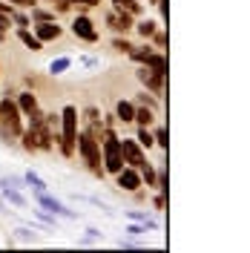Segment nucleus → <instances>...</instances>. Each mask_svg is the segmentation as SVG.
Masks as SVG:
<instances>
[{
	"label": "nucleus",
	"mask_w": 250,
	"mask_h": 253,
	"mask_svg": "<svg viewBox=\"0 0 250 253\" xmlns=\"http://www.w3.org/2000/svg\"><path fill=\"white\" fill-rule=\"evenodd\" d=\"M75 138H78V107L66 104L61 110V153L66 158L75 156Z\"/></svg>",
	"instance_id": "f257e3e1"
},
{
	"label": "nucleus",
	"mask_w": 250,
	"mask_h": 253,
	"mask_svg": "<svg viewBox=\"0 0 250 253\" xmlns=\"http://www.w3.org/2000/svg\"><path fill=\"white\" fill-rule=\"evenodd\" d=\"M75 150L83 156L86 167H89L95 175H104V164H101V144L95 141L86 129H81V132H78V138H75Z\"/></svg>",
	"instance_id": "f03ea898"
},
{
	"label": "nucleus",
	"mask_w": 250,
	"mask_h": 253,
	"mask_svg": "<svg viewBox=\"0 0 250 253\" xmlns=\"http://www.w3.org/2000/svg\"><path fill=\"white\" fill-rule=\"evenodd\" d=\"M20 118H23V112L17 107V101L0 98V121L9 129V135H20Z\"/></svg>",
	"instance_id": "7ed1b4c3"
},
{
	"label": "nucleus",
	"mask_w": 250,
	"mask_h": 253,
	"mask_svg": "<svg viewBox=\"0 0 250 253\" xmlns=\"http://www.w3.org/2000/svg\"><path fill=\"white\" fill-rule=\"evenodd\" d=\"M35 202L41 207H46L49 213H55V216H61V219H81V213L78 210H69V207L63 205V202H58L55 196H49V190H43V193H35Z\"/></svg>",
	"instance_id": "20e7f679"
},
{
	"label": "nucleus",
	"mask_w": 250,
	"mask_h": 253,
	"mask_svg": "<svg viewBox=\"0 0 250 253\" xmlns=\"http://www.w3.org/2000/svg\"><path fill=\"white\" fill-rule=\"evenodd\" d=\"M17 107H20V112L29 118V124H41L43 121V112H41V104H38V95L35 92H17Z\"/></svg>",
	"instance_id": "39448f33"
},
{
	"label": "nucleus",
	"mask_w": 250,
	"mask_h": 253,
	"mask_svg": "<svg viewBox=\"0 0 250 253\" xmlns=\"http://www.w3.org/2000/svg\"><path fill=\"white\" fill-rule=\"evenodd\" d=\"M121 156H124L126 167H135V170H138L141 164L147 161V156H144V147H141L135 138H121Z\"/></svg>",
	"instance_id": "423d86ee"
},
{
	"label": "nucleus",
	"mask_w": 250,
	"mask_h": 253,
	"mask_svg": "<svg viewBox=\"0 0 250 253\" xmlns=\"http://www.w3.org/2000/svg\"><path fill=\"white\" fill-rule=\"evenodd\" d=\"M135 78H138L141 84L150 89V92H156L158 98H164V75H156L150 66H144V63H141L138 72H135Z\"/></svg>",
	"instance_id": "0eeeda50"
},
{
	"label": "nucleus",
	"mask_w": 250,
	"mask_h": 253,
	"mask_svg": "<svg viewBox=\"0 0 250 253\" xmlns=\"http://www.w3.org/2000/svg\"><path fill=\"white\" fill-rule=\"evenodd\" d=\"M72 35L81 38V41H86V43H95L98 41V29H95V23L86 15H78L72 20Z\"/></svg>",
	"instance_id": "6e6552de"
},
{
	"label": "nucleus",
	"mask_w": 250,
	"mask_h": 253,
	"mask_svg": "<svg viewBox=\"0 0 250 253\" xmlns=\"http://www.w3.org/2000/svg\"><path fill=\"white\" fill-rule=\"evenodd\" d=\"M115 184H118L121 190H126V193H135L144 181H141V173L135 170V167H121V170L115 173Z\"/></svg>",
	"instance_id": "1a4fd4ad"
},
{
	"label": "nucleus",
	"mask_w": 250,
	"mask_h": 253,
	"mask_svg": "<svg viewBox=\"0 0 250 253\" xmlns=\"http://www.w3.org/2000/svg\"><path fill=\"white\" fill-rule=\"evenodd\" d=\"M63 35V29L55 23V20H43V23H35V38L41 41V43H46V41H58Z\"/></svg>",
	"instance_id": "9d476101"
},
{
	"label": "nucleus",
	"mask_w": 250,
	"mask_h": 253,
	"mask_svg": "<svg viewBox=\"0 0 250 253\" xmlns=\"http://www.w3.org/2000/svg\"><path fill=\"white\" fill-rule=\"evenodd\" d=\"M0 196H3V202H6V205H12V207H29V199L23 196V190L9 187L3 178H0Z\"/></svg>",
	"instance_id": "9b49d317"
},
{
	"label": "nucleus",
	"mask_w": 250,
	"mask_h": 253,
	"mask_svg": "<svg viewBox=\"0 0 250 253\" xmlns=\"http://www.w3.org/2000/svg\"><path fill=\"white\" fill-rule=\"evenodd\" d=\"M107 23H110L115 32H129L132 29V15H126V12H118V9H112L110 15H107Z\"/></svg>",
	"instance_id": "f8f14e48"
},
{
	"label": "nucleus",
	"mask_w": 250,
	"mask_h": 253,
	"mask_svg": "<svg viewBox=\"0 0 250 253\" xmlns=\"http://www.w3.org/2000/svg\"><path fill=\"white\" fill-rule=\"evenodd\" d=\"M115 118H118L121 124H132V118H135V104L121 98V101L115 104Z\"/></svg>",
	"instance_id": "ddd939ff"
},
{
	"label": "nucleus",
	"mask_w": 250,
	"mask_h": 253,
	"mask_svg": "<svg viewBox=\"0 0 250 253\" xmlns=\"http://www.w3.org/2000/svg\"><path fill=\"white\" fill-rule=\"evenodd\" d=\"M144 66H150L156 75H164V78H167V61H164V55H161V52H150V55H147V61H144Z\"/></svg>",
	"instance_id": "4468645a"
},
{
	"label": "nucleus",
	"mask_w": 250,
	"mask_h": 253,
	"mask_svg": "<svg viewBox=\"0 0 250 253\" xmlns=\"http://www.w3.org/2000/svg\"><path fill=\"white\" fill-rule=\"evenodd\" d=\"M17 38H20V43L26 49H32V52H41L43 49V43L35 38V32H29V29H17Z\"/></svg>",
	"instance_id": "2eb2a0df"
},
{
	"label": "nucleus",
	"mask_w": 250,
	"mask_h": 253,
	"mask_svg": "<svg viewBox=\"0 0 250 253\" xmlns=\"http://www.w3.org/2000/svg\"><path fill=\"white\" fill-rule=\"evenodd\" d=\"M132 121H138V126H153V121H156V110H150V107H135V118Z\"/></svg>",
	"instance_id": "dca6fc26"
},
{
	"label": "nucleus",
	"mask_w": 250,
	"mask_h": 253,
	"mask_svg": "<svg viewBox=\"0 0 250 253\" xmlns=\"http://www.w3.org/2000/svg\"><path fill=\"white\" fill-rule=\"evenodd\" d=\"M112 9H118V12H126V15H141V3L138 0H112Z\"/></svg>",
	"instance_id": "f3484780"
},
{
	"label": "nucleus",
	"mask_w": 250,
	"mask_h": 253,
	"mask_svg": "<svg viewBox=\"0 0 250 253\" xmlns=\"http://www.w3.org/2000/svg\"><path fill=\"white\" fill-rule=\"evenodd\" d=\"M23 178H26V187H32V193H43V190H49V184L38 173H35V170H26V175H23Z\"/></svg>",
	"instance_id": "a211bd4d"
},
{
	"label": "nucleus",
	"mask_w": 250,
	"mask_h": 253,
	"mask_svg": "<svg viewBox=\"0 0 250 253\" xmlns=\"http://www.w3.org/2000/svg\"><path fill=\"white\" fill-rule=\"evenodd\" d=\"M132 29L138 32L141 38H153V35H156V29H158V23L147 17V20H138V23H132Z\"/></svg>",
	"instance_id": "6ab92c4d"
},
{
	"label": "nucleus",
	"mask_w": 250,
	"mask_h": 253,
	"mask_svg": "<svg viewBox=\"0 0 250 253\" xmlns=\"http://www.w3.org/2000/svg\"><path fill=\"white\" fill-rule=\"evenodd\" d=\"M69 66H72V58H66V55L55 58V61H49V75H63Z\"/></svg>",
	"instance_id": "aec40b11"
},
{
	"label": "nucleus",
	"mask_w": 250,
	"mask_h": 253,
	"mask_svg": "<svg viewBox=\"0 0 250 253\" xmlns=\"http://www.w3.org/2000/svg\"><path fill=\"white\" fill-rule=\"evenodd\" d=\"M32 216H38V219L43 221L46 227H55V219H58L55 213H49L46 207H32Z\"/></svg>",
	"instance_id": "412c9836"
},
{
	"label": "nucleus",
	"mask_w": 250,
	"mask_h": 253,
	"mask_svg": "<svg viewBox=\"0 0 250 253\" xmlns=\"http://www.w3.org/2000/svg\"><path fill=\"white\" fill-rule=\"evenodd\" d=\"M75 199H78V202H89V205L101 207V210H104V213H107V216H115V210H112V207L107 205V202H101V199H98V196H75Z\"/></svg>",
	"instance_id": "4be33fe9"
},
{
	"label": "nucleus",
	"mask_w": 250,
	"mask_h": 253,
	"mask_svg": "<svg viewBox=\"0 0 250 253\" xmlns=\"http://www.w3.org/2000/svg\"><path fill=\"white\" fill-rule=\"evenodd\" d=\"M101 239H104V233H101L98 227H86V236L81 239L78 245L81 248H86V245H95V242H101Z\"/></svg>",
	"instance_id": "5701e85b"
},
{
	"label": "nucleus",
	"mask_w": 250,
	"mask_h": 253,
	"mask_svg": "<svg viewBox=\"0 0 250 253\" xmlns=\"http://www.w3.org/2000/svg\"><path fill=\"white\" fill-rule=\"evenodd\" d=\"M135 141L141 144V147H144V150H150V147H153V132H150V126H141L138 129V135H135Z\"/></svg>",
	"instance_id": "b1692460"
},
{
	"label": "nucleus",
	"mask_w": 250,
	"mask_h": 253,
	"mask_svg": "<svg viewBox=\"0 0 250 253\" xmlns=\"http://www.w3.org/2000/svg\"><path fill=\"white\" fill-rule=\"evenodd\" d=\"M35 23H43V20H55V12H46V9H38V6H32V17Z\"/></svg>",
	"instance_id": "393cba45"
},
{
	"label": "nucleus",
	"mask_w": 250,
	"mask_h": 253,
	"mask_svg": "<svg viewBox=\"0 0 250 253\" xmlns=\"http://www.w3.org/2000/svg\"><path fill=\"white\" fill-rule=\"evenodd\" d=\"M150 52H153L150 46H132V49H129V58H132L135 63H144V61H147V55H150Z\"/></svg>",
	"instance_id": "a878e982"
},
{
	"label": "nucleus",
	"mask_w": 250,
	"mask_h": 253,
	"mask_svg": "<svg viewBox=\"0 0 250 253\" xmlns=\"http://www.w3.org/2000/svg\"><path fill=\"white\" fill-rule=\"evenodd\" d=\"M153 141H156L158 147L167 153V147H170V141H167V126H158L156 132H153Z\"/></svg>",
	"instance_id": "bb28decb"
},
{
	"label": "nucleus",
	"mask_w": 250,
	"mask_h": 253,
	"mask_svg": "<svg viewBox=\"0 0 250 253\" xmlns=\"http://www.w3.org/2000/svg\"><path fill=\"white\" fill-rule=\"evenodd\" d=\"M15 239H20V242H26V245H35V227H17L15 230Z\"/></svg>",
	"instance_id": "cd10ccee"
},
{
	"label": "nucleus",
	"mask_w": 250,
	"mask_h": 253,
	"mask_svg": "<svg viewBox=\"0 0 250 253\" xmlns=\"http://www.w3.org/2000/svg\"><path fill=\"white\" fill-rule=\"evenodd\" d=\"M3 181H6V184H9V187L26 190V178H23V175H3Z\"/></svg>",
	"instance_id": "c85d7f7f"
},
{
	"label": "nucleus",
	"mask_w": 250,
	"mask_h": 253,
	"mask_svg": "<svg viewBox=\"0 0 250 253\" xmlns=\"http://www.w3.org/2000/svg\"><path fill=\"white\" fill-rule=\"evenodd\" d=\"M78 63L86 66V69H98V66H101V58H95V55H81Z\"/></svg>",
	"instance_id": "c756f323"
},
{
	"label": "nucleus",
	"mask_w": 250,
	"mask_h": 253,
	"mask_svg": "<svg viewBox=\"0 0 250 253\" xmlns=\"http://www.w3.org/2000/svg\"><path fill=\"white\" fill-rule=\"evenodd\" d=\"M9 20H15L17 26H20V29H26V26H29L32 20L26 15H20V12H17V9H12V12H9Z\"/></svg>",
	"instance_id": "7c9ffc66"
},
{
	"label": "nucleus",
	"mask_w": 250,
	"mask_h": 253,
	"mask_svg": "<svg viewBox=\"0 0 250 253\" xmlns=\"http://www.w3.org/2000/svg\"><path fill=\"white\" fill-rule=\"evenodd\" d=\"M112 46L118 49V52H124V55H129V49H132V43H129L126 38H115V41H112Z\"/></svg>",
	"instance_id": "2f4dec72"
},
{
	"label": "nucleus",
	"mask_w": 250,
	"mask_h": 253,
	"mask_svg": "<svg viewBox=\"0 0 250 253\" xmlns=\"http://www.w3.org/2000/svg\"><path fill=\"white\" fill-rule=\"evenodd\" d=\"M141 233H147V230H144V224H141V221H135V224H126V236H129V239L141 236Z\"/></svg>",
	"instance_id": "473e14b6"
},
{
	"label": "nucleus",
	"mask_w": 250,
	"mask_h": 253,
	"mask_svg": "<svg viewBox=\"0 0 250 253\" xmlns=\"http://www.w3.org/2000/svg\"><path fill=\"white\" fill-rule=\"evenodd\" d=\"M138 104H141V107H150V110H158V101H156V98H150L147 92L138 95Z\"/></svg>",
	"instance_id": "72a5a7b5"
},
{
	"label": "nucleus",
	"mask_w": 250,
	"mask_h": 253,
	"mask_svg": "<svg viewBox=\"0 0 250 253\" xmlns=\"http://www.w3.org/2000/svg\"><path fill=\"white\" fill-rule=\"evenodd\" d=\"M118 248H121V251H138L141 245H138V242H132V239L126 236V239H118Z\"/></svg>",
	"instance_id": "f704fd0d"
},
{
	"label": "nucleus",
	"mask_w": 250,
	"mask_h": 253,
	"mask_svg": "<svg viewBox=\"0 0 250 253\" xmlns=\"http://www.w3.org/2000/svg\"><path fill=\"white\" fill-rule=\"evenodd\" d=\"M126 219H132V221H144V219H147V213H141V210H129V213H126Z\"/></svg>",
	"instance_id": "c9c22d12"
},
{
	"label": "nucleus",
	"mask_w": 250,
	"mask_h": 253,
	"mask_svg": "<svg viewBox=\"0 0 250 253\" xmlns=\"http://www.w3.org/2000/svg\"><path fill=\"white\" fill-rule=\"evenodd\" d=\"M72 3H81L83 9H95V6H101V0H72Z\"/></svg>",
	"instance_id": "e433bc0d"
},
{
	"label": "nucleus",
	"mask_w": 250,
	"mask_h": 253,
	"mask_svg": "<svg viewBox=\"0 0 250 253\" xmlns=\"http://www.w3.org/2000/svg\"><path fill=\"white\" fill-rule=\"evenodd\" d=\"M153 38H156V43H158L161 49L167 46V35H164V32H158V29H156V35H153Z\"/></svg>",
	"instance_id": "4c0bfd02"
},
{
	"label": "nucleus",
	"mask_w": 250,
	"mask_h": 253,
	"mask_svg": "<svg viewBox=\"0 0 250 253\" xmlns=\"http://www.w3.org/2000/svg\"><path fill=\"white\" fill-rule=\"evenodd\" d=\"M9 3H15V6H23V9H32V6H35V0H9Z\"/></svg>",
	"instance_id": "58836bf2"
},
{
	"label": "nucleus",
	"mask_w": 250,
	"mask_h": 253,
	"mask_svg": "<svg viewBox=\"0 0 250 253\" xmlns=\"http://www.w3.org/2000/svg\"><path fill=\"white\" fill-rule=\"evenodd\" d=\"M0 207H6V202H3V196H0Z\"/></svg>",
	"instance_id": "ea45409f"
},
{
	"label": "nucleus",
	"mask_w": 250,
	"mask_h": 253,
	"mask_svg": "<svg viewBox=\"0 0 250 253\" xmlns=\"http://www.w3.org/2000/svg\"><path fill=\"white\" fill-rule=\"evenodd\" d=\"M49 3H52V0H49Z\"/></svg>",
	"instance_id": "a19ab883"
}]
</instances>
